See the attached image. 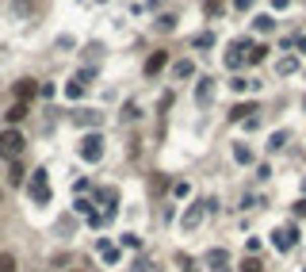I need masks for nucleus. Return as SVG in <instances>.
<instances>
[{
	"mask_svg": "<svg viewBox=\"0 0 306 272\" xmlns=\"http://www.w3.org/2000/svg\"><path fill=\"white\" fill-rule=\"evenodd\" d=\"M130 272H153V268H149V261H142V257H138V261H134V268Z\"/></svg>",
	"mask_w": 306,
	"mask_h": 272,
	"instance_id": "30",
	"label": "nucleus"
},
{
	"mask_svg": "<svg viewBox=\"0 0 306 272\" xmlns=\"http://www.w3.org/2000/svg\"><path fill=\"white\" fill-rule=\"evenodd\" d=\"M192 46L195 50H210V46H214V31H199V35L192 38Z\"/></svg>",
	"mask_w": 306,
	"mask_h": 272,
	"instance_id": "13",
	"label": "nucleus"
},
{
	"mask_svg": "<svg viewBox=\"0 0 306 272\" xmlns=\"http://www.w3.org/2000/svg\"><path fill=\"white\" fill-rule=\"evenodd\" d=\"M291 46H298V50L306 54V35H298V38H291Z\"/></svg>",
	"mask_w": 306,
	"mask_h": 272,
	"instance_id": "34",
	"label": "nucleus"
},
{
	"mask_svg": "<svg viewBox=\"0 0 306 272\" xmlns=\"http://www.w3.org/2000/svg\"><path fill=\"white\" fill-rule=\"evenodd\" d=\"M264 54H268V46H249V54H245V65H260Z\"/></svg>",
	"mask_w": 306,
	"mask_h": 272,
	"instance_id": "16",
	"label": "nucleus"
},
{
	"mask_svg": "<svg viewBox=\"0 0 306 272\" xmlns=\"http://www.w3.org/2000/svg\"><path fill=\"white\" fill-rule=\"evenodd\" d=\"M122 246H126V249H138V234H122Z\"/></svg>",
	"mask_w": 306,
	"mask_h": 272,
	"instance_id": "29",
	"label": "nucleus"
},
{
	"mask_svg": "<svg viewBox=\"0 0 306 272\" xmlns=\"http://www.w3.org/2000/svg\"><path fill=\"white\" fill-rule=\"evenodd\" d=\"M80 158H84L88 165H96V161L104 158V138H100L96 131H92V134H84V138H80Z\"/></svg>",
	"mask_w": 306,
	"mask_h": 272,
	"instance_id": "2",
	"label": "nucleus"
},
{
	"mask_svg": "<svg viewBox=\"0 0 306 272\" xmlns=\"http://www.w3.org/2000/svg\"><path fill=\"white\" fill-rule=\"evenodd\" d=\"M256 85V81H245V77H234V85H230V88H234V92H249V88H253Z\"/></svg>",
	"mask_w": 306,
	"mask_h": 272,
	"instance_id": "27",
	"label": "nucleus"
},
{
	"mask_svg": "<svg viewBox=\"0 0 306 272\" xmlns=\"http://www.w3.org/2000/svg\"><path fill=\"white\" fill-rule=\"evenodd\" d=\"M253 115H256V104H253V100H249V104L230 107V119H234V123H245V119H253Z\"/></svg>",
	"mask_w": 306,
	"mask_h": 272,
	"instance_id": "12",
	"label": "nucleus"
},
{
	"mask_svg": "<svg viewBox=\"0 0 306 272\" xmlns=\"http://www.w3.org/2000/svg\"><path fill=\"white\" fill-rule=\"evenodd\" d=\"M214 85H218L214 77H199V81H195V104H199V107H207L210 100H214Z\"/></svg>",
	"mask_w": 306,
	"mask_h": 272,
	"instance_id": "7",
	"label": "nucleus"
},
{
	"mask_svg": "<svg viewBox=\"0 0 306 272\" xmlns=\"http://www.w3.org/2000/svg\"><path fill=\"white\" fill-rule=\"evenodd\" d=\"M272 246L280 249V253H287L291 246H298V226H295V222H287V226H280L276 234H272Z\"/></svg>",
	"mask_w": 306,
	"mask_h": 272,
	"instance_id": "3",
	"label": "nucleus"
},
{
	"mask_svg": "<svg viewBox=\"0 0 306 272\" xmlns=\"http://www.w3.org/2000/svg\"><path fill=\"white\" fill-rule=\"evenodd\" d=\"M88 85H92V69L73 73V77H69V85H65V96H69V100H80V96L88 92Z\"/></svg>",
	"mask_w": 306,
	"mask_h": 272,
	"instance_id": "5",
	"label": "nucleus"
},
{
	"mask_svg": "<svg viewBox=\"0 0 306 272\" xmlns=\"http://www.w3.org/2000/svg\"><path fill=\"white\" fill-rule=\"evenodd\" d=\"M207 268L210 272H226L230 268V253H226V249H210V253H207Z\"/></svg>",
	"mask_w": 306,
	"mask_h": 272,
	"instance_id": "8",
	"label": "nucleus"
},
{
	"mask_svg": "<svg viewBox=\"0 0 306 272\" xmlns=\"http://www.w3.org/2000/svg\"><path fill=\"white\" fill-rule=\"evenodd\" d=\"M298 69V58H280V62H276V73H280V77H287V73H295Z\"/></svg>",
	"mask_w": 306,
	"mask_h": 272,
	"instance_id": "18",
	"label": "nucleus"
},
{
	"mask_svg": "<svg viewBox=\"0 0 306 272\" xmlns=\"http://www.w3.org/2000/svg\"><path fill=\"white\" fill-rule=\"evenodd\" d=\"M165 62H168V50H153V54H149V62H146V73H149V77H157V73L165 69Z\"/></svg>",
	"mask_w": 306,
	"mask_h": 272,
	"instance_id": "11",
	"label": "nucleus"
},
{
	"mask_svg": "<svg viewBox=\"0 0 306 272\" xmlns=\"http://www.w3.org/2000/svg\"><path fill=\"white\" fill-rule=\"evenodd\" d=\"M203 215H207V211H203V203H192V207L184 211V230H195L203 222Z\"/></svg>",
	"mask_w": 306,
	"mask_h": 272,
	"instance_id": "10",
	"label": "nucleus"
},
{
	"mask_svg": "<svg viewBox=\"0 0 306 272\" xmlns=\"http://www.w3.org/2000/svg\"><path fill=\"white\" fill-rule=\"evenodd\" d=\"M234 8L237 12H249V8H253V0H234Z\"/></svg>",
	"mask_w": 306,
	"mask_h": 272,
	"instance_id": "33",
	"label": "nucleus"
},
{
	"mask_svg": "<svg viewBox=\"0 0 306 272\" xmlns=\"http://www.w3.org/2000/svg\"><path fill=\"white\" fill-rule=\"evenodd\" d=\"M31 200L35 203H50V184H46V169L31 173Z\"/></svg>",
	"mask_w": 306,
	"mask_h": 272,
	"instance_id": "6",
	"label": "nucleus"
},
{
	"mask_svg": "<svg viewBox=\"0 0 306 272\" xmlns=\"http://www.w3.org/2000/svg\"><path fill=\"white\" fill-rule=\"evenodd\" d=\"M100 257H104L107 264H115L122 253H119V246H111V242H100Z\"/></svg>",
	"mask_w": 306,
	"mask_h": 272,
	"instance_id": "14",
	"label": "nucleus"
},
{
	"mask_svg": "<svg viewBox=\"0 0 306 272\" xmlns=\"http://www.w3.org/2000/svg\"><path fill=\"white\" fill-rule=\"evenodd\" d=\"M100 119H104V115H100V111H92V107L77 115V123H84V127H100Z\"/></svg>",
	"mask_w": 306,
	"mask_h": 272,
	"instance_id": "20",
	"label": "nucleus"
},
{
	"mask_svg": "<svg viewBox=\"0 0 306 272\" xmlns=\"http://www.w3.org/2000/svg\"><path fill=\"white\" fill-rule=\"evenodd\" d=\"M234 158L241 161V165H253V149L245 146V142H234Z\"/></svg>",
	"mask_w": 306,
	"mask_h": 272,
	"instance_id": "17",
	"label": "nucleus"
},
{
	"mask_svg": "<svg viewBox=\"0 0 306 272\" xmlns=\"http://www.w3.org/2000/svg\"><path fill=\"white\" fill-rule=\"evenodd\" d=\"M302 272H306V268H302Z\"/></svg>",
	"mask_w": 306,
	"mask_h": 272,
	"instance_id": "37",
	"label": "nucleus"
},
{
	"mask_svg": "<svg viewBox=\"0 0 306 272\" xmlns=\"http://www.w3.org/2000/svg\"><path fill=\"white\" fill-rule=\"evenodd\" d=\"M287 4H291V0H272V8H276V12H283Z\"/></svg>",
	"mask_w": 306,
	"mask_h": 272,
	"instance_id": "35",
	"label": "nucleus"
},
{
	"mask_svg": "<svg viewBox=\"0 0 306 272\" xmlns=\"http://www.w3.org/2000/svg\"><path fill=\"white\" fill-rule=\"evenodd\" d=\"M302 188H306V180H302Z\"/></svg>",
	"mask_w": 306,
	"mask_h": 272,
	"instance_id": "36",
	"label": "nucleus"
},
{
	"mask_svg": "<svg viewBox=\"0 0 306 272\" xmlns=\"http://www.w3.org/2000/svg\"><path fill=\"white\" fill-rule=\"evenodd\" d=\"M157 27H161V31H172V27H176V16H161Z\"/></svg>",
	"mask_w": 306,
	"mask_h": 272,
	"instance_id": "28",
	"label": "nucleus"
},
{
	"mask_svg": "<svg viewBox=\"0 0 306 272\" xmlns=\"http://www.w3.org/2000/svg\"><path fill=\"white\" fill-rule=\"evenodd\" d=\"M0 272H16V257L12 253H0Z\"/></svg>",
	"mask_w": 306,
	"mask_h": 272,
	"instance_id": "26",
	"label": "nucleus"
},
{
	"mask_svg": "<svg viewBox=\"0 0 306 272\" xmlns=\"http://www.w3.org/2000/svg\"><path fill=\"white\" fill-rule=\"evenodd\" d=\"M241 272H264L260 257H245V261H241Z\"/></svg>",
	"mask_w": 306,
	"mask_h": 272,
	"instance_id": "24",
	"label": "nucleus"
},
{
	"mask_svg": "<svg viewBox=\"0 0 306 272\" xmlns=\"http://www.w3.org/2000/svg\"><path fill=\"white\" fill-rule=\"evenodd\" d=\"M122 123H130V119H138V100H126L122 104V115H119Z\"/></svg>",
	"mask_w": 306,
	"mask_h": 272,
	"instance_id": "22",
	"label": "nucleus"
},
{
	"mask_svg": "<svg viewBox=\"0 0 306 272\" xmlns=\"http://www.w3.org/2000/svg\"><path fill=\"white\" fill-rule=\"evenodd\" d=\"M253 27L268 35V31H276V19H272V16H256V19H253Z\"/></svg>",
	"mask_w": 306,
	"mask_h": 272,
	"instance_id": "23",
	"label": "nucleus"
},
{
	"mask_svg": "<svg viewBox=\"0 0 306 272\" xmlns=\"http://www.w3.org/2000/svg\"><path fill=\"white\" fill-rule=\"evenodd\" d=\"M35 92H38V85H35V81H31V77L16 81V104H27V100L35 96Z\"/></svg>",
	"mask_w": 306,
	"mask_h": 272,
	"instance_id": "9",
	"label": "nucleus"
},
{
	"mask_svg": "<svg viewBox=\"0 0 306 272\" xmlns=\"http://www.w3.org/2000/svg\"><path fill=\"white\" fill-rule=\"evenodd\" d=\"M287 138H291L287 131H272L268 134V149H283V146H287Z\"/></svg>",
	"mask_w": 306,
	"mask_h": 272,
	"instance_id": "19",
	"label": "nucleus"
},
{
	"mask_svg": "<svg viewBox=\"0 0 306 272\" xmlns=\"http://www.w3.org/2000/svg\"><path fill=\"white\" fill-rule=\"evenodd\" d=\"M172 77H176V81L195 77V65H192V62H176V65H172Z\"/></svg>",
	"mask_w": 306,
	"mask_h": 272,
	"instance_id": "15",
	"label": "nucleus"
},
{
	"mask_svg": "<svg viewBox=\"0 0 306 272\" xmlns=\"http://www.w3.org/2000/svg\"><path fill=\"white\" fill-rule=\"evenodd\" d=\"M295 215H298V219H306V196H302V200L295 203Z\"/></svg>",
	"mask_w": 306,
	"mask_h": 272,
	"instance_id": "32",
	"label": "nucleus"
},
{
	"mask_svg": "<svg viewBox=\"0 0 306 272\" xmlns=\"http://www.w3.org/2000/svg\"><path fill=\"white\" fill-rule=\"evenodd\" d=\"M27 138L19 127H8V131H0V158H8V161H19V153H23Z\"/></svg>",
	"mask_w": 306,
	"mask_h": 272,
	"instance_id": "1",
	"label": "nucleus"
},
{
	"mask_svg": "<svg viewBox=\"0 0 306 272\" xmlns=\"http://www.w3.org/2000/svg\"><path fill=\"white\" fill-rule=\"evenodd\" d=\"M249 46H253V43H249V38H237V43L230 46V54H226V58H222L230 73H237V69H241V65H245V54H249Z\"/></svg>",
	"mask_w": 306,
	"mask_h": 272,
	"instance_id": "4",
	"label": "nucleus"
},
{
	"mask_svg": "<svg viewBox=\"0 0 306 272\" xmlns=\"http://www.w3.org/2000/svg\"><path fill=\"white\" fill-rule=\"evenodd\" d=\"M96 200H100V203H111V207H115V203H119V196H115V188H100Z\"/></svg>",
	"mask_w": 306,
	"mask_h": 272,
	"instance_id": "25",
	"label": "nucleus"
},
{
	"mask_svg": "<svg viewBox=\"0 0 306 272\" xmlns=\"http://www.w3.org/2000/svg\"><path fill=\"white\" fill-rule=\"evenodd\" d=\"M207 12H210V16H218V12H222V0H207Z\"/></svg>",
	"mask_w": 306,
	"mask_h": 272,
	"instance_id": "31",
	"label": "nucleus"
},
{
	"mask_svg": "<svg viewBox=\"0 0 306 272\" xmlns=\"http://www.w3.org/2000/svg\"><path fill=\"white\" fill-rule=\"evenodd\" d=\"M23 115H27V104H12V107H8V115H4V119H8V123L16 127L19 119H23Z\"/></svg>",
	"mask_w": 306,
	"mask_h": 272,
	"instance_id": "21",
	"label": "nucleus"
}]
</instances>
